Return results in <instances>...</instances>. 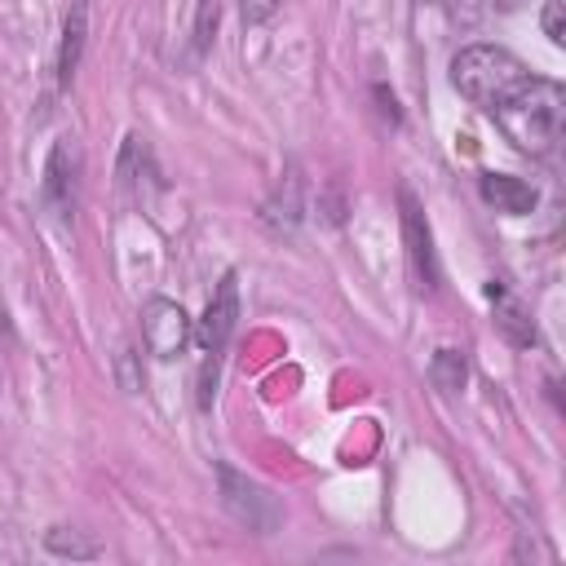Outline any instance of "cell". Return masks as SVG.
Segmentation results:
<instances>
[{
	"label": "cell",
	"mask_w": 566,
	"mask_h": 566,
	"mask_svg": "<svg viewBox=\"0 0 566 566\" xmlns=\"http://www.w3.org/2000/svg\"><path fill=\"white\" fill-rule=\"evenodd\" d=\"M486 301L495 305V323L513 345H522V349L535 345V323H531V310L522 305V296H513L504 283H486Z\"/></svg>",
	"instance_id": "9c48e42d"
},
{
	"label": "cell",
	"mask_w": 566,
	"mask_h": 566,
	"mask_svg": "<svg viewBox=\"0 0 566 566\" xmlns=\"http://www.w3.org/2000/svg\"><path fill=\"white\" fill-rule=\"evenodd\" d=\"M482 199L495 208V212H509V217H526L531 208H535V186L531 181H522V177H513V172H482Z\"/></svg>",
	"instance_id": "ba28073f"
},
{
	"label": "cell",
	"mask_w": 566,
	"mask_h": 566,
	"mask_svg": "<svg viewBox=\"0 0 566 566\" xmlns=\"http://www.w3.org/2000/svg\"><path fill=\"white\" fill-rule=\"evenodd\" d=\"M190 336H195V327H190V314L177 305V301H168V296H150L146 305H142V340H146V349L155 354V358H177L186 345H190Z\"/></svg>",
	"instance_id": "8992f818"
},
{
	"label": "cell",
	"mask_w": 566,
	"mask_h": 566,
	"mask_svg": "<svg viewBox=\"0 0 566 566\" xmlns=\"http://www.w3.org/2000/svg\"><path fill=\"white\" fill-rule=\"evenodd\" d=\"M217 482H221V504H226V513H230L239 526H248V531H256V535H274V531H279L283 509H279V500H274L261 482L243 478V473L230 469L226 460L217 464Z\"/></svg>",
	"instance_id": "277c9868"
},
{
	"label": "cell",
	"mask_w": 566,
	"mask_h": 566,
	"mask_svg": "<svg viewBox=\"0 0 566 566\" xmlns=\"http://www.w3.org/2000/svg\"><path fill=\"white\" fill-rule=\"evenodd\" d=\"M531 71L500 44H469L451 57V84L460 97H469L473 106L491 111L495 102H504Z\"/></svg>",
	"instance_id": "7a4b0ae2"
},
{
	"label": "cell",
	"mask_w": 566,
	"mask_h": 566,
	"mask_svg": "<svg viewBox=\"0 0 566 566\" xmlns=\"http://www.w3.org/2000/svg\"><path fill=\"white\" fill-rule=\"evenodd\" d=\"M539 27L553 44H566V0H544L539 9Z\"/></svg>",
	"instance_id": "4fadbf2b"
},
{
	"label": "cell",
	"mask_w": 566,
	"mask_h": 566,
	"mask_svg": "<svg viewBox=\"0 0 566 566\" xmlns=\"http://www.w3.org/2000/svg\"><path fill=\"white\" fill-rule=\"evenodd\" d=\"M84 35H88V0H75L71 13H66V27H62V49H57V84L62 88L75 80V66H80V53H84Z\"/></svg>",
	"instance_id": "30bf717a"
},
{
	"label": "cell",
	"mask_w": 566,
	"mask_h": 566,
	"mask_svg": "<svg viewBox=\"0 0 566 566\" xmlns=\"http://www.w3.org/2000/svg\"><path fill=\"white\" fill-rule=\"evenodd\" d=\"M562 106H566V93L557 80H544V75H526L504 102L491 106L500 133L522 150V155H553V146L562 142Z\"/></svg>",
	"instance_id": "6da1fadb"
},
{
	"label": "cell",
	"mask_w": 566,
	"mask_h": 566,
	"mask_svg": "<svg viewBox=\"0 0 566 566\" xmlns=\"http://www.w3.org/2000/svg\"><path fill=\"white\" fill-rule=\"evenodd\" d=\"M40 203L62 226L75 217V203H80V146L71 137H57L53 150H49L44 181H40Z\"/></svg>",
	"instance_id": "5b68a950"
},
{
	"label": "cell",
	"mask_w": 566,
	"mask_h": 566,
	"mask_svg": "<svg viewBox=\"0 0 566 566\" xmlns=\"http://www.w3.org/2000/svg\"><path fill=\"white\" fill-rule=\"evenodd\" d=\"M44 544H49V553H57V557H93V553H97L93 539H80L75 531L66 535V526H53V531L44 535Z\"/></svg>",
	"instance_id": "7c38bea8"
},
{
	"label": "cell",
	"mask_w": 566,
	"mask_h": 566,
	"mask_svg": "<svg viewBox=\"0 0 566 566\" xmlns=\"http://www.w3.org/2000/svg\"><path fill=\"white\" fill-rule=\"evenodd\" d=\"M239 13H243V27H261V22H270L279 13V0H243Z\"/></svg>",
	"instance_id": "5bb4252c"
},
{
	"label": "cell",
	"mask_w": 566,
	"mask_h": 566,
	"mask_svg": "<svg viewBox=\"0 0 566 566\" xmlns=\"http://www.w3.org/2000/svg\"><path fill=\"white\" fill-rule=\"evenodd\" d=\"M234 318H239V274L226 270L199 327H195V340L203 349V367H199V407H212V394H217V367H221V354L230 345V332H234Z\"/></svg>",
	"instance_id": "3957f363"
},
{
	"label": "cell",
	"mask_w": 566,
	"mask_h": 566,
	"mask_svg": "<svg viewBox=\"0 0 566 566\" xmlns=\"http://www.w3.org/2000/svg\"><path fill=\"white\" fill-rule=\"evenodd\" d=\"M212 27H217V0H203V9H199V27H195V44H199V49H208Z\"/></svg>",
	"instance_id": "9a60e30c"
},
{
	"label": "cell",
	"mask_w": 566,
	"mask_h": 566,
	"mask_svg": "<svg viewBox=\"0 0 566 566\" xmlns=\"http://www.w3.org/2000/svg\"><path fill=\"white\" fill-rule=\"evenodd\" d=\"M429 376H433V385L447 389V394L464 389V354H455V349H438L433 363H429Z\"/></svg>",
	"instance_id": "8fae6325"
},
{
	"label": "cell",
	"mask_w": 566,
	"mask_h": 566,
	"mask_svg": "<svg viewBox=\"0 0 566 566\" xmlns=\"http://www.w3.org/2000/svg\"><path fill=\"white\" fill-rule=\"evenodd\" d=\"M402 239H407V261H411V274L420 283V292H433L438 287L433 234H429V221H424V212H420L411 190H402Z\"/></svg>",
	"instance_id": "52a82bcc"
}]
</instances>
